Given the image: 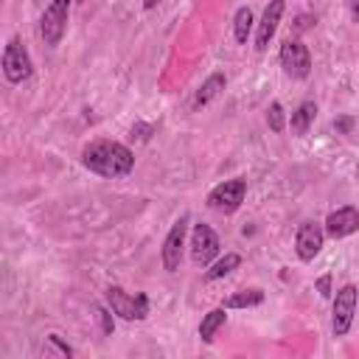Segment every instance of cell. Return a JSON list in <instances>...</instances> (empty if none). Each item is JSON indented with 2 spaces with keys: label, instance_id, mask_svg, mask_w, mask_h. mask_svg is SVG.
Wrapping results in <instances>:
<instances>
[{
  "label": "cell",
  "instance_id": "ba28073f",
  "mask_svg": "<svg viewBox=\"0 0 359 359\" xmlns=\"http://www.w3.org/2000/svg\"><path fill=\"white\" fill-rule=\"evenodd\" d=\"M3 76L12 84H20L32 76V56H28V51L17 40H12L3 51Z\"/></svg>",
  "mask_w": 359,
  "mask_h": 359
},
{
  "label": "cell",
  "instance_id": "e0dca14e",
  "mask_svg": "<svg viewBox=\"0 0 359 359\" xmlns=\"http://www.w3.org/2000/svg\"><path fill=\"white\" fill-rule=\"evenodd\" d=\"M250 28H253V12L247 6H242L233 17V34H236V42L245 45L247 37H250Z\"/></svg>",
  "mask_w": 359,
  "mask_h": 359
},
{
  "label": "cell",
  "instance_id": "3957f363",
  "mask_svg": "<svg viewBox=\"0 0 359 359\" xmlns=\"http://www.w3.org/2000/svg\"><path fill=\"white\" fill-rule=\"evenodd\" d=\"M68 14H71V0H51L42 12L40 20V34L45 40V45H59L65 37V28H68Z\"/></svg>",
  "mask_w": 359,
  "mask_h": 359
},
{
  "label": "cell",
  "instance_id": "8fae6325",
  "mask_svg": "<svg viewBox=\"0 0 359 359\" xmlns=\"http://www.w3.org/2000/svg\"><path fill=\"white\" fill-rule=\"evenodd\" d=\"M356 230H359V208H354V205L337 208V211H332L325 219V233L332 238H345Z\"/></svg>",
  "mask_w": 359,
  "mask_h": 359
},
{
  "label": "cell",
  "instance_id": "5bb4252c",
  "mask_svg": "<svg viewBox=\"0 0 359 359\" xmlns=\"http://www.w3.org/2000/svg\"><path fill=\"white\" fill-rule=\"evenodd\" d=\"M314 115H317L314 101H304L301 107H297V110L292 112V121H289L292 132H295V135H306L309 127H312V121H314Z\"/></svg>",
  "mask_w": 359,
  "mask_h": 359
},
{
  "label": "cell",
  "instance_id": "2e32d148",
  "mask_svg": "<svg viewBox=\"0 0 359 359\" xmlns=\"http://www.w3.org/2000/svg\"><path fill=\"white\" fill-rule=\"evenodd\" d=\"M261 304H264L261 289H245L238 295H230L225 301V309H250V306H261Z\"/></svg>",
  "mask_w": 359,
  "mask_h": 359
},
{
  "label": "cell",
  "instance_id": "8992f818",
  "mask_svg": "<svg viewBox=\"0 0 359 359\" xmlns=\"http://www.w3.org/2000/svg\"><path fill=\"white\" fill-rule=\"evenodd\" d=\"M356 297H359V289L354 284L343 286L334 297V317H332V328L337 337H345L351 332V323H354V312H356Z\"/></svg>",
  "mask_w": 359,
  "mask_h": 359
},
{
  "label": "cell",
  "instance_id": "7c38bea8",
  "mask_svg": "<svg viewBox=\"0 0 359 359\" xmlns=\"http://www.w3.org/2000/svg\"><path fill=\"white\" fill-rule=\"evenodd\" d=\"M284 9H286V0H269V6L264 9V17H261L258 32H256V48H258V51H267L269 40L275 37L278 23H281V17H284Z\"/></svg>",
  "mask_w": 359,
  "mask_h": 359
},
{
  "label": "cell",
  "instance_id": "6da1fadb",
  "mask_svg": "<svg viewBox=\"0 0 359 359\" xmlns=\"http://www.w3.org/2000/svg\"><path fill=\"white\" fill-rule=\"evenodd\" d=\"M82 163L99 177L115 180V177H127L135 169V155L129 146L118 140H93L82 152Z\"/></svg>",
  "mask_w": 359,
  "mask_h": 359
},
{
  "label": "cell",
  "instance_id": "4fadbf2b",
  "mask_svg": "<svg viewBox=\"0 0 359 359\" xmlns=\"http://www.w3.org/2000/svg\"><path fill=\"white\" fill-rule=\"evenodd\" d=\"M225 84H227V79H225V73H214V76H208L205 82H202V87L197 90V96H194V107L199 110V107H205L208 101H214L222 90H225Z\"/></svg>",
  "mask_w": 359,
  "mask_h": 359
},
{
  "label": "cell",
  "instance_id": "d4e9b609",
  "mask_svg": "<svg viewBox=\"0 0 359 359\" xmlns=\"http://www.w3.org/2000/svg\"><path fill=\"white\" fill-rule=\"evenodd\" d=\"M351 17L359 23V0H351Z\"/></svg>",
  "mask_w": 359,
  "mask_h": 359
},
{
  "label": "cell",
  "instance_id": "cb8c5ba5",
  "mask_svg": "<svg viewBox=\"0 0 359 359\" xmlns=\"http://www.w3.org/2000/svg\"><path fill=\"white\" fill-rule=\"evenodd\" d=\"M351 127H354V118H340V121H334L337 132H351Z\"/></svg>",
  "mask_w": 359,
  "mask_h": 359
},
{
  "label": "cell",
  "instance_id": "52a82bcc",
  "mask_svg": "<svg viewBox=\"0 0 359 359\" xmlns=\"http://www.w3.org/2000/svg\"><path fill=\"white\" fill-rule=\"evenodd\" d=\"M186 233H188V216H180L171 225L166 242H163V267H166V273H177V269H180L183 250H186Z\"/></svg>",
  "mask_w": 359,
  "mask_h": 359
},
{
  "label": "cell",
  "instance_id": "9a60e30c",
  "mask_svg": "<svg viewBox=\"0 0 359 359\" xmlns=\"http://www.w3.org/2000/svg\"><path fill=\"white\" fill-rule=\"evenodd\" d=\"M225 320H227L225 309H214V312H208V314L202 317V323H199V337H202V343H211V340H214V334H216L219 328L225 325Z\"/></svg>",
  "mask_w": 359,
  "mask_h": 359
},
{
  "label": "cell",
  "instance_id": "484cf974",
  "mask_svg": "<svg viewBox=\"0 0 359 359\" xmlns=\"http://www.w3.org/2000/svg\"><path fill=\"white\" fill-rule=\"evenodd\" d=\"M160 3V0H143V9H155Z\"/></svg>",
  "mask_w": 359,
  "mask_h": 359
},
{
  "label": "cell",
  "instance_id": "7402d4cb",
  "mask_svg": "<svg viewBox=\"0 0 359 359\" xmlns=\"http://www.w3.org/2000/svg\"><path fill=\"white\" fill-rule=\"evenodd\" d=\"M48 340L59 348V354H62V356H73V348H71V345H65L62 340H59V334H48Z\"/></svg>",
  "mask_w": 359,
  "mask_h": 359
},
{
  "label": "cell",
  "instance_id": "5b68a950",
  "mask_svg": "<svg viewBox=\"0 0 359 359\" xmlns=\"http://www.w3.org/2000/svg\"><path fill=\"white\" fill-rule=\"evenodd\" d=\"M281 68L292 79H306L312 73V53L301 40H284L281 45Z\"/></svg>",
  "mask_w": 359,
  "mask_h": 359
},
{
  "label": "cell",
  "instance_id": "7a4b0ae2",
  "mask_svg": "<svg viewBox=\"0 0 359 359\" xmlns=\"http://www.w3.org/2000/svg\"><path fill=\"white\" fill-rule=\"evenodd\" d=\"M245 194H247V180H242V177L225 180V183H219L208 194V208L216 214H236L245 202Z\"/></svg>",
  "mask_w": 359,
  "mask_h": 359
},
{
  "label": "cell",
  "instance_id": "ffe728a7",
  "mask_svg": "<svg viewBox=\"0 0 359 359\" xmlns=\"http://www.w3.org/2000/svg\"><path fill=\"white\" fill-rule=\"evenodd\" d=\"M152 132H155V124H135L132 127V140L138 138V140H149L152 138Z\"/></svg>",
  "mask_w": 359,
  "mask_h": 359
},
{
  "label": "cell",
  "instance_id": "277c9868",
  "mask_svg": "<svg viewBox=\"0 0 359 359\" xmlns=\"http://www.w3.org/2000/svg\"><path fill=\"white\" fill-rule=\"evenodd\" d=\"M107 304L110 312L124 317V320H146L149 314V297L146 295H127L121 286L107 289Z\"/></svg>",
  "mask_w": 359,
  "mask_h": 359
},
{
  "label": "cell",
  "instance_id": "9c48e42d",
  "mask_svg": "<svg viewBox=\"0 0 359 359\" xmlns=\"http://www.w3.org/2000/svg\"><path fill=\"white\" fill-rule=\"evenodd\" d=\"M216 256H219V236L208 225H197L191 236V261L197 267H208Z\"/></svg>",
  "mask_w": 359,
  "mask_h": 359
},
{
  "label": "cell",
  "instance_id": "d6986e66",
  "mask_svg": "<svg viewBox=\"0 0 359 359\" xmlns=\"http://www.w3.org/2000/svg\"><path fill=\"white\" fill-rule=\"evenodd\" d=\"M267 124H269V129H273V132H284L286 115H284V107H281L278 101L269 104V110H267Z\"/></svg>",
  "mask_w": 359,
  "mask_h": 359
},
{
  "label": "cell",
  "instance_id": "603a6c76",
  "mask_svg": "<svg viewBox=\"0 0 359 359\" xmlns=\"http://www.w3.org/2000/svg\"><path fill=\"white\" fill-rule=\"evenodd\" d=\"M317 292H320L323 297H332V275H323V278L317 281Z\"/></svg>",
  "mask_w": 359,
  "mask_h": 359
},
{
  "label": "cell",
  "instance_id": "ac0fdd59",
  "mask_svg": "<svg viewBox=\"0 0 359 359\" xmlns=\"http://www.w3.org/2000/svg\"><path fill=\"white\" fill-rule=\"evenodd\" d=\"M238 264H242V258H238L236 253H227L225 258H219L211 269H208V273H205V278L208 281H216V278H225V275H230L233 273V269L238 267Z\"/></svg>",
  "mask_w": 359,
  "mask_h": 359
},
{
  "label": "cell",
  "instance_id": "30bf717a",
  "mask_svg": "<svg viewBox=\"0 0 359 359\" xmlns=\"http://www.w3.org/2000/svg\"><path fill=\"white\" fill-rule=\"evenodd\" d=\"M323 242H325V230L314 222H304L297 227V236H295V250H297V258L301 261H312L320 250H323Z\"/></svg>",
  "mask_w": 359,
  "mask_h": 359
},
{
  "label": "cell",
  "instance_id": "44dd1931",
  "mask_svg": "<svg viewBox=\"0 0 359 359\" xmlns=\"http://www.w3.org/2000/svg\"><path fill=\"white\" fill-rule=\"evenodd\" d=\"M96 312H99V317H101V332H104V334H112V328H115V323H112V314H110L107 309H101V306H99Z\"/></svg>",
  "mask_w": 359,
  "mask_h": 359
}]
</instances>
